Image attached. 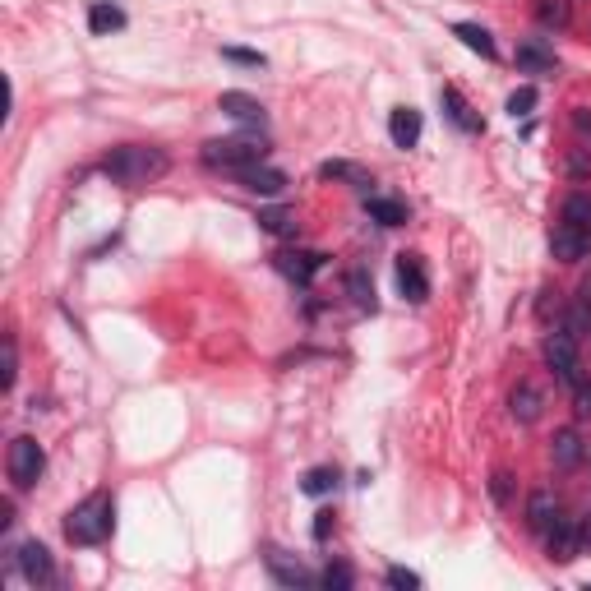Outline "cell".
Listing matches in <instances>:
<instances>
[{"mask_svg": "<svg viewBox=\"0 0 591 591\" xmlns=\"http://www.w3.org/2000/svg\"><path fill=\"white\" fill-rule=\"evenodd\" d=\"M14 564H19V573H24L33 587H42V582L56 578V564H51L47 545H37V541H24V545H19V550H14Z\"/></svg>", "mask_w": 591, "mask_h": 591, "instance_id": "obj_10", "label": "cell"}, {"mask_svg": "<svg viewBox=\"0 0 591 591\" xmlns=\"http://www.w3.org/2000/svg\"><path fill=\"white\" fill-rule=\"evenodd\" d=\"M5 471H10L14 490H33L42 481V471H47V453L37 444L33 435H19L10 439V453H5Z\"/></svg>", "mask_w": 591, "mask_h": 591, "instance_id": "obj_4", "label": "cell"}, {"mask_svg": "<svg viewBox=\"0 0 591 591\" xmlns=\"http://www.w3.org/2000/svg\"><path fill=\"white\" fill-rule=\"evenodd\" d=\"M439 107H444V116H448L453 125H458L462 134H481V130H485L481 111L471 107V102H467V97H462L453 84H448V88H439Z\"/></svg>", "mask_w": 591, "mask_h": 591, "instance_id": "obj_9", "label": "cell"}, {"mask_svg": "<svg viewBox=\"0 0 591 591\" xmlns=\"http://www.w3.org/2000/svg\"><path fill=\"white\" fill-rule=\"evenodd\" d=\"M490 495H495L499 508H508V499H513V476H508V471H495V476H490Z\"/></svg>", "mask_w": 591, "mask_h": 591, "instance_id": "obj_33", "label": "cell"}, {"mask_svg": "<svg viewBox=\"0 0 591 591\" xmlns=\"http://www.w3.org/2000/svg\"><path fill=\"white\" fill-rule=\"evenodd\" d=\"M319 176H324V181H347L351 190H370V176H365L361 167H356V162H342V157H333V162H324V167H319Z\"/></svg>", "mask_w": 591, "mask_h": 591, "instance_id": "obj_22", "label": "cell"}, {"mask_svg": "<svg viewBox=\"0 0 591 591\" xmlns=\"http://www.w3.org/2000/svg\"><path fill=\"white\" fill-rule=\"evenodd\" d=\"M199 157H204L208 171H227V176H236V171L245 167H259L268 157V144L259 139V134H236V139H208L204 148H199Z\"/></svg>", "mask_w": 591, "mask_h": 591, "instance_id": "obj_3", "label": "cell"}, {"mask_svg": "<svg viewBox=\"0 0 591 591\" xmlns=\"http://www.w3.org/2000/svg\"><path fill=\"white\" fill-rule=\"evenodd\" d=\"M388 139H393V148H416L421 144V111L416 107H398L393 116H388Z\"/></svg>", "mask_w": 591, "mask_h": 591, "instance_id": "obj_16", "label": "cell"}, {"mask_svg": "<svg viewBox=\"0 0 591 591\" xmlns=\"http://www.w3.org/2000/svg\"><path fill=\"white\" fill-rule=\"evenodd\" d=\"M508 407H513V416H518L522 425H531V421H541L545 398H541V388L536 384H518V393L508 398Z\"/></svg>", "mask_w": 591, "mask_h": 591, "instance_id": "obj_21", "label": "cell"}, {"mask_svg": "<svg viewBox=\"0 0 591 591\" xmlns=\"http://www.w3.org/2000/svg\"><path fill=\"white\" fill-rule=\"evenodd\" d=\"M559 222H568V227H578L591 236V194H568L564 208H559Z\"/></svg>", "mask_w": 591, "mask_h": 591, "instance_id": "obj_25", "label": "cell"}, {"mask_svg": "<svg viewBox=\"0 0 591 591\" xmlns=\"http://www.w3.org/2000/svg\"><path fill=\"white\" fill-rule=\"evenodd\" d=\"M384 582H388V587H398V591H416V587H421V573H411V568H398V564H393V568L384 573Z\"/></svg>", "mask_w": 591, "mask_h": 591, "instance_id": "obj_31", "label": "cell"}, {"mask_svg": "<svg viewBox=\"0 0 591 591\" xmlns=\"http://www.w3.org/2000/svg\"><path fill=\"white\" fill-rule=\"evenodd\" d=\"M14 379H19V347H14V338H5V379H0L5 393L14 388Z\"/></svg>", "mask_w": 591, "mask_h": 591, "instance_id": "obj_34", "label": "cell"}, {"mask_svg": "<svg viewBox=\"0 0 591 591\" xmlns=\"http://www.w3.org/2000/svg\"><path fill=\"white\" fill-rule=\"evenodd\" d=\"M305 495H328V490H338V467H310L305 471V481H301Z\"/></svg>", "mask_w": 591, "mask_h": 591, "instance_id": "obj_28", "label": "cell"}, {"mask_svg": "<svg viewBox=\"0 0 591 591\" xmlns=\"http://www.w3.org/2000/svg\"><path fill=\"white\" fill-rule=\"evenodd\" d=\"M218 111H222V116H231L236 125H250V130H264V125H268L264 102H254L250 93H222L218 97Z\"/></svg>", "mask_w": 591, "mask_h": 591, "instance_id": "obj_11", "label": "cell"}, {"mask_svg": "<svg viewBox=\"0 0 591 591\" xmlns=\"http://www.w3.org/2000/svg\"><path fill=\"white\" fill-rule=\"evenodd\" d=\"M559 522V499L555 490H536V495L527 499V527L536 531V536H545V531Z\"/></svg>", "mask_w": 591, "mask_h": 591, "instance_id": "obj_17", "label": "cell"}, {"mask_svg": "<svg viewBox=\"0 0 591 591\" xmlns=\"http://www.w3.org/2000/svg\"><path fill=\"white\" fill-rule=\"evenodd\" d=\"M518 70H527V74H550V70H559L555 47H550L545 37H527V42H518Z\"/></svg>", "mask_w": 591, "mask_h": 591, "instance_id": "obj_13", "label": "cell"}, {"mask_svg": "<svg viewBox=\"0 0 591 591\" xmlns=\"http://www.w3.org/2000/svg\"><path fill=\"white\" fill-rule=\"evenodd\" d=\"M550 453H555V467L568 471V467H578L587 448H582V435H578V430L568 425V430H559V435H555V448H550Z\"/></svg>", "mask_w": 591, "mask_h": 591, "instance_id": "obj_23", "label": "cell"}, {"mask_svg": "<svg viewBox=\"0 0 591 591\" xmlns=\"http://www.w3.org/2000/svg\"><path fill=\"white\" fill-rule=\"evenodd\" d=\"M531 107H536V88H518V93L508 97V116L518 121V116H531Z\"/></svg>", "mask_w": 591, "mask_h": 591, "instance_id": "obj_32", "label": "cell"}, {"mask_svg": "<svg viewBox=\"0 0 591 591\" xmlns=\"http://www.w3.org/2000/svg\"><path fill=\"white\" fill-rule=\"evenodd\" d=\"M167 167H171L167 153L153 144H121L102 157V176H107L111 185H125V190H139V185L157 181Z\"/></svg>", "mask_w": 591, "mask_h": 591, "instance_id": "obj_1", "label": "cell"}, {"mask_svg": "<svg viewBox=\"0 0 591 591\" xmlns=\"http://www.w3.org/2000/svg\"><path fill=\"white\" fill-rule=\"evenodd\" d=\"M88 28H93L97 37L121 33V28H125V10H121V5H111V0H93V10H88Z\"/></svg>", "mask_w": 591, "mask_h": 591, "instance_id": "obj_19", "label": "cell"}, {"mask_svg": "<svg viewBox=\"0 0 591 591\" xmlns=\"http://www.w3.org/2000/svg\"><path fill=\"white\" fill-rule=\"evenodd\" d=\"M319 582H324L328 591H333V587H338V591H347V587H356V573H351L347 564H328L324 573H319Z\"/></svg>", "mask_w": 591, "mask_h": 591, "instance_id": "obj_30", "label": "cell"}, {"mask_svg": "<svg viewBox=\"0 0 591 591\" xmlns=\"http://www.w3.org/2000/svg\"><path fill=\"white\" fill-rule=\"evenodd\" d=\"M222 56H227V61H236V65H264V56H259V51H241V47H222Z\"/></svg>", "mask_w": 591, "mask_h": 591, "instance_id": "obj_35", "label": "cell"}, {"mask_svg": "<svg viewBox=\"0 0 591 591\" xmlns=\"http://www.w3.org/2000/svg\"><path fill=\"white\" fill-rule=\"evenodd\" d=\"M324 264H328V259L319 250H278V254H273V268H278L287 282H296V287H310L314 273H319Z\"/></svg>", "mask_w": 591, "mask_h": 591, "instance_id": "obj_6", "label": "cell"}, {"mask_svg": "<svg viewBox=\"0 0 591 591\" xmlns=\"http://www.w3.org/2000/svg\"><path fill=\"white\" fill-rule=\"evenodd\" d=\"M564 328L573 333V338L582 342V333H591V278L578 287V301L568 305V314H564Z\"/></svg>", "mask_w": 591, "mask_h": 591, "instance_id": "obj_20", "label": "cell"}, {"mask_svg": "<svg viewBox=\"0 0 591 591\" xmlns=\"http://www.w3.org/2000/svg\"><path fill=\"white\" fill-rule=\"evenodd\" d=\"M568 19H573L568 0H536V24L541 28H568Z\"/></svg>", "mask_w": 591, "mask_h": 591, "instance_id": "obj_27", "label": "cell"}, {"mask_svg": "<svg viewBox=\"0 0 591 591\" xmlns=\"http://www.w3.org/2000/svg\"><path fill=\"white\" fill-rule=\"evenodd\" d=\"M591 250V236L578 227H568V222H559L555 231H550V254H555L559 264H573V259H582V254Z\"/></svg>", "mask_w": 591, "mask_h": 591, "instance_id": "obj_14", "label": "cell"}, {"mask_svg": "<svg viewBox=\"0 0 591 591\" xmlns=\"http://www.w3.org/2000/svg\"><path fill=\"white\" fill-rule=\"evenodd\" d=\"M582 550H591V513H587V522H582Z\"/></svg>", "mask_w": 591, "mask_h": 591, "instance_id": "obj_38", "label": "cell"}, {"mask_svg": "<svg viewBox=\"0 0 591 591\" xmlns=\"http://www.w3.org/2000/svg\"><path fill=\"white\" fill-rule=\"evenodd\" d=\"M573 393H578V407L573 411H578V416H591V384H578Z\"/></svg>", "mask_w": 591, "mask_h": 591, "instance_id": "obj_37", "label": "cell"}, {"mask_svg": "<svg viewBox=\"0 0 591 591\" xmlns=\"http://www.w3.org/2000/svg\"><path fill=\"white\" fill-rule=\"evenodd\" d=\"M236 185H245L250 194H282L287 190V176H282L278 167H268V162H259V167H245V171H236Z\"/></svg>", "mask_w": 591, "mask_h": 591, "instance_id": "obj_15", "label": "cell"}, {"mask_svg": "<svg viewBox=\"0 0 591 591\" xmlns=\"http://www.w3.org/2000/svg\"><path fill=\"white\" fill-rule=\"evenodd\" d=\"M545 541H550V559L555 564H573L582 550V522L578 518H559L555 527L545 531Z\"/></svg>", "mask_w": 591, "mask_h": 591, "instance_id": "obj_8", "label": "cell"}, {"mask_svg": "<svg viewBox=\"0 0 591 591\" xmlns=\"http://www.w3.org/2000/svg\"><path fill=\"white\" fill-rule=\"evenodd\" d=\"M347 291H351V301L361 305V310L374 314V305H379V301H374V282L365 278V268H351V273H347Z\"/></svg>", "mask_w": 591, "mask_h": 591, "instance_id": "obj_29", "label": "cell"}, {"mask_svg": "<svg viewBox=\"0 0 591 591\" xmlns=\"http://www.w3.org/2000/svg\"><path fill=\"white\" fill-rule=\"evenodd\" d=\"M365 213L379 227H407V218H411V208L402 199H388V194H365Z\"/></svg>", "mask_w": 591, "mask_h": 591, "instance_id": "obj_18", "label": "cell"}, {"mask_svg": "<svg viewBox=\"0 0 591 591\" xmlns=\"http://www.w3.org/2000/svg\"><path fill=\"white\" fill-rule=\"evenodd\" d=\"M259 227H264L268 236H282V241H291L301 222H296V213H291V208H264V213H259Z\"/></svg>", "mask_w": 591, "mask_h": 591, "instance_id": "obj_26", "label": "cell"}, {"mask_svg": "<svg viewBox=\"0 0 591 591\" xmlns=\"http://www.w3.org/2000/svg\"><path fill=\"white\" fill-rule=\"evenodd\" d=\"M453 37H462V47H471L476 56H485V61H495V56H499L495 37L485 33L481 24H453Z\"/></svg>", "mask_w": 591, "mask_h": 591, "instance_id": "obj_24", "label": "cell"}, {"mask_svg": "<svg viewBox=\"0 0 591 591\" xmlns=\"http://www.w3.org/2000/svg\"><path fill=\"white\" fill-rule=\"evenodd\" d=\"M116 531V499L107 490H97L88 495L79 508H70V518H65V541L70 545H102Z\"/></svg>", "mask_w": 591, "mask_h": 591, "instance_id": "obj_2", "label": "cell"}, {"mask_svg": "<svg viewBox=\"0 0 591 591\" xmlns=\"http://www.w3.org/2000/svg\"><path fill=\"white\" fill-rule=\"evenodd\" d=\"M264 564H268V573H273L282 587H314V582H319L310 568L301 564V559H291L287 550H278V545H273V550L264 555Z\"/></svg>", "mask_w": 591, "mask_h": 591, "instance_id": "obj_12", "label": "cell"}, {"mask_svg": "<svg viewBox=\"0 0 591 591\" xmlns=\"http://www.w3.org/2000/svg\"><path fill=\"white\" fill-rule=\"evenodd\" d=\"M333 531V513H314V541H328Z\"/></svg>", "mask_w": 591, "mask_h": 591, "instance_id": "obj_36", "label": "cell"}, {"mask_svg": "<svg viewBox=\"0 0 591 591\" xmlns=\"http://www.w3.org/2000/svg\"><path fill=\"white\" fill-rule=\"evenodd\" d=\"M545 365L559 374V384H568V388H578L582 384V365H578V338L568 333L564 324L545 338Z\"/></svg>", "mask_w": 591, "mask_h": 591, "instance_id": "obj_5", "label": "cell"}, {"mask_svg": "<svg viewBox=\"0 0 591 591\" xmlns=\"http://www.w3.org/2000/svg\"><path fill=\"white\" fill-rule=\"evenodd\" d=\"M398 291H402V301H411V305L430 301V273H425L421 254H398Z\"/></svg>", "mask_w": 591, "mask_h": 591, "instance_id": "obj_7", "label": "cell"}]
</instances>
